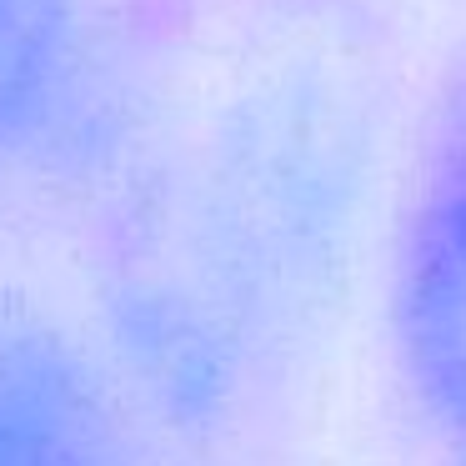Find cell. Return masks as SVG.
<instances>
[{
	"mask_svg": "<svg viewBox=\"0 0 466 466\" xmlns=\"http://www.w3.org/2000/svg\"><path fill=\"white\" fill-rule=\"evenodd\" d=\"M386 106L381 31L341 0L141 196L116 331L181 426L231 421L326 326L381 176Z\"/></svg>",
	"mask_w": 466,
	"mask_h": 466,
	"instance_id": "1",
	"label": "cell"
},
{
	"mask_svg": "<svg viewBox=\"0 0 466 466\" xmlns=\"http://www.w3.org/2000/svg\"><path fill=\"white\" fill-rule=\"evenodd\" d=\"M71 0H0V151L51 106L71 56Z\"/></svg>",
	"mask_w": 466,
	"mask_h": 466,
	"instance_id": "4",
	"label": "cell"
},
{
	"mask_svg": "<svg viewBox=\"0 0 466 466\" xmlns=\"http://www.w3.org/2000/svg\"><path fill=\"white\" fill-rule=\"evenodd\" d=\"M386 331L416 416L441 446H466V46L426 106L396 211Z\"/></svg>",
	"mask_w": 466,
	"mask_h": 466,
	"instance_id": "2",
	"label": "cell"
},
{
	"mask_svg": "<svg viewBox=\"0 0 466 466\" xmlns=\"http://www.w3.org/2000/svg\"><path fill=\"white\" fill-rule=\"evenodd\" d=\"M441 466H466V446H456V451H446Z\"/></svg>",
	"mask_w": 466,
	"mask_h": 466,
	"instance_id": "5",
	"label": "cell"
},
{
	"mask_svg": "<svg viewBox=\"0 0 466 466\" xmlns=\"http://www.w3.org/2000/svg\"><path fill=\"white\" fill-rule=\"evenodd\" d=\"M0 466H151L81 346L0 296Z\"/></svg>",
	"mask_w": 466,
	"mask_h": 466,
	"instance_id": "3",
	"label": "cell"
}]
</instances>
